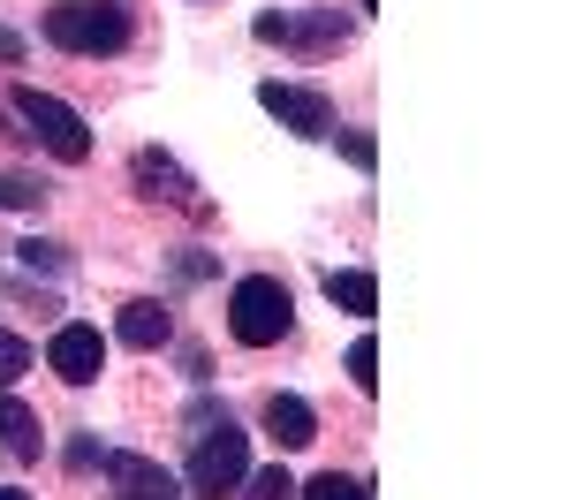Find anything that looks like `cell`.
<instances>
[{
	"label": "cell",
	"mask_w": 568,
	"mask_h": 500,
	"mask_svg": "<svg viewBox=\"0 0 568 500\" xmlns=\"http://www.w3.org/2000/svg\"><path fill=\"white\" fill-rule=\"evenodd\" d=\"M45 364L69 379V387H91L99 371H106V341H99V326H53V341H45Z\"/></svg>",
	"instance_id": "52a82bcc"
},
{
	"label": "cell",
	"mask_w": 568,
	"mask_h": 500,
	"mask_svg": "<svg viewBox=\"0 0 568 500\" xmlns=\"http://www.w3.org/2000/svg\"><path fill=\"white\" fill-rule=\"evenodd\" d=\"M16 53H23V39H16V31H0V69H8Z\"/></svg>",
	"instance_id": "44dd1931"
},
{
	"label": "cell",
	"mask_w": 568,
	"mask_h": 500,
	"mask_svg": "<svg viewBox=\"0 0 568 500\" xmlns=\"http://www.w3.org/2000/svg\"><path fill=\"white\" fill-rule=\"evenodd\" d=\"M16 258H23L31 273H61V266H69V251H61V243H45V235H23V243H16Z\"/></svg>",
	"instance_id": "e0dca14e"
},
{
	"label": "cell",
	"mask_w": 568,
	"mask_h": 500,
	"mask_svg": "<svg viewBox=\"0 0 568 500\" xmlns=\"http://www.w3.org/2000/svg\"><path fill=\"white\" fill-rule=\"evenodd\" d=\"M0 205H8V213H31V205H45V190L31 175H16V167H8V175H0Z\"/></svg>",
	"instance_id": "ac0fdd59"
},
{
	"label": "cell",
	"mask_w": 568,
	"mask_h": 500,
	"mask_svg": "<svg viewBox=\"0 0 568 500\" xmlns=\"http://www.w3.org/2000/svg\"><path fill=\"white\" fill-rule=\"evenodd\" d=\"M243 470H251V448H243V432L227 425V417H197V448H190V493H205V500H220V493H235L243 486Z\"/></svg>",
	"instance_id": "277c9868"
},
{
	"label": "cell",
	"mask_w": 568,
	"mask_h": 500,
	"mask_svg": "<svg viewBox=\"0 0 568 500\" xmlns=\"http://www.w3.org/2000/svg\"><path fill=\"white\" fill-rule=\"evenodd\" d=\"M0 500H31V493H16V486H0Z\"/></svg>",
	"instance_id": "7402d4cb"
},
{
	"label": "cell",
	"mask_w": 568,
	"mask_h": 500,
	"mask_svg": "<svg viewBox=\"0 0 568 500\" xmlns=\"http://www.w3.org/2000/svg\"><path fill=\"white\" fill-rule=\"evenodd\" d=\"M349 379H356V395H379V341L372 334L349 349Z\"/></svg>",
	"instance_id": "2e32d148"
},
{
	"label": "cell",
	"mask_w": 568,
	"mask_h": 500,
	"mask_svg": "<svg viewBox=\"0 0 568 500\" xmlns=\"http://www.w3.org/2000/svg\"><path fill=\"white\" fill-rule=\"evenodd\" d=\"M296 500H372V486L349 478V470H318L311 486H296Z\"/></svg>",
	"instance_id": "5bb4252c"
},
{
	"label": "cell",
	"mask_w": 568,
	"mask_h": 500,
	"mask_svg": "<svg viewBox=\"0 0 568 500\" xmlns=\"http://www.w3.org/2000/svg\"><path fill=\"white\" fill-rule=\"evenodd\" d=\"M23 371H31V341L23 334H0V387H16Z\"/></svg>",
	"instance_id": "d6986e66"
},
{
	"label": "cell",
	"mask_w": 568,
	"mask_h": 500,
	"mask_svg": "<svg viewBox=\"0 0 568 500\" xmlns=\"http://www.w3.org/2000/svg\"><path fill=\"white\" fill-rule=\"evenodd\" d=\"M265 45H311V53H334L349 39V16L342 8H311V16H258Z\"/></svg>",
	"instance_id": "8992f818"
},
{
	"label": "cell",
	"mask_w": 568,
	"mask_h": 500,
	"mask_svg": "<svg viewBox=\"0 0 568 500\" xmlns=\"http://www.w3.org/2000/svg\"><path fill=\"white\" fill-rule=\"evenodd\" d=\"M130 31H136V23H130L122 0H53V8H45V39L61 45V53H84V61L122 53Z\"/></svg>",
	"instance_id": "6da1fadb"
},
{
	"label": "cell",
	"mask_w": 568,
	"mask_h": 500,
	"mask_svg": "<svg viewBox=\"0 0 568 500\" xmlns=\"http://www.w3.org/2000/svg\"><path fill=\"white\" fill-rule=\"evenodd\" d=\"M106 478L122 486V500H175V478L144 455H106Z\"/></svg>",
	"instance_id": "9c48e42d"
},
{
	"label": "cell",
	"mask_w": 568,
	"mask_h": 500,
	"mask_svg": "<svg viewBox=\"0 0 568 500\" xmlns=\"http://www.w3.org/2000/svg\"><path fill=\"white\" fill-rule=\"evenodd\" d=\"M114 334H122L130 349H160V341L175 334V318H168V304H160V296H136V304H122Z\"/></svg>",
	"instance_id": "30bf717a"
},
{
	"label": "cell",
	"mask_w": 568,
	"mask_h": 500,
	"mask_svg": "<svg viewBox=\"0 0 568 500\" xmlns=\"http://www.w3.org/2000/svg\"><path fill=\"white\" fill-rule=\"evenodd\" d=\"M0 136H23V130H8V114H0Z\"/></svg>",
	"instance_id": "603a6c76"
},
{
	"label": "cell",
	"mask_w": 568,
	"mask_h": 500,
	"mask_svg": "<svg viewBox=\"0 0 568 500\" xmlns=\"http://www.w3.org/2000/svg\"><path fill=\"white\" fill-rule=\"evenodd\" d=\"M342 160L372 175V167H379V144H372V136H364V130H342Z\"/></svg>",
	"instance_id": "ffe728a7"
},
{
	"label": "cell",
	"mask_w": 568,
	"mask_h": 500,
	"mask_svg": "<svg viewBox=\"0 0 568 500\" xmlns=\"http://www.w3.org/2000/svg\"><path fill=\"white\" fill-rule=\"evenodd\" d=\"M265 432H273L281 448H311V440H318V409H311L304 395H273V402H265Z\"/></svg>",
	"instance_id": "8fae6325"
},
{
	"label": "cell",
	"mask_w": 568,
	"mask_h": 500,
	"mask_svg": "<svg viewBox=\"0 0 568 500\" xmlns=\"http://www.w3.org/2000/svg\"><path fill=\"white\" fill-rule=\"evenodd\" d=\"M326 304L372 318V312H379V280H372V273H356V266H334V273H326Z\"/></svg>",
	"instance_id": "7c38bea8"
},
{
	"label": "cell",
	"mask_w": 568,
	"mask_h": 500,
	"mask_svg": "<svg viewBox=\"0 0 568 500\" xmlns=\"http://www.w3.org/2000/svg\"><path fill=\"white\" fill-rule=\"evenodd\" d=\"M0 448L8 455H39V417L16 402V395H0Z\"/></svg>",
	"instance_id": "4fadbf2b"
},
{
	"label": "cell",
	"mask_w": 568,
	"mask_h": 500,
	"mask_svg": "<svg viewBox=\"0 0 568 500\" xmlns=\"http://www.w3.org/2000/svg\"><path fill=\"white\" fill-rule=\"evenodd\" d=\"M16 122H23V136H39L45 152L69 160V167L91 160V130H84V114H77L69 99H53V91H39V84H16Z\"/></svg>",
	"instance_id": "3957f363"
},
{
	"label": "cell",
	"mask_w": 568,
	"mask_h": 500,
	"mask_svg": "<svg viewBox=\"0 0 568 500\" xmlns=\"http://www.w3.org/2000/svg\"><path fill=\"white\" fill-rule=\"evenodd\" d=\"M130 175H136V197H152V205H182V213H205L197 182L182 175L168 152H136V160H130Z\"/></svg>",
	"instance_id": "ba28073f"
},
{
	"label": "cell",
	"mask_w": 568,
	"mask_h": 500,
	"mask_svg": "<svg viewBox=\"0 0 568 500\" xmlns=\"http://www.w3.org/2000/svg\"><path fill=\"white\" fill-rule=\"evenodd\" d=\"M258 106L281 122V130H296V136H334V106H326V91H304V84H258Z\"/></svg>",
	"instance_id": "5b68a950"
},
{
	"label": "cell",
	"mask_w": 568,
	"mask_h": 500,
	"mask_svg": "<svg viewBox=\"0 0 568 500\" xmlns=\"http://www.w3.org/2000/svg\"><path fill=\"white\" fill-rule=\"evenodd\" d=\"M288 326H296V296H288V280H273V273H243V280L227 288V334H235L243 349H273Z\"/></svg>",
	"instance_id": "7a4b0ae2"
},
{
	"label": "cell",
	"mask_w": 568,
	"mask_h": 500,
	"mask_svg": "<svg viewBox=\"0 0 568 500\" xmlns=\"http://www.w3.org/2000/svg\"><path fill=\"white\" fill-rule=\"evenodd\" d=\"M243 500H296V478L273 462V470H243Z\"/></svg>",
	"instance_id": "9a60e30c"
}]
</instances>
